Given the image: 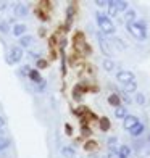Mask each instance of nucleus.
<instances>
[{
  "mask_svg": "<svg viewBox=\"0 0 150 158\" xmlns=\"http://www.w3.org/2000/svg\"><path fill=\"white\" fill-rule=\"evenodd\" d=\"M45 66H47L45 60H37V68H45Z\"/></svg>",
  "mask_w": 150,
  "mask_h": 158,
  "instance_id": "bb28decb",
  "label": "nucleus"
},
{
  "mask_svg": "<svg viewBox=\"0 0 150 158\" xmlns=\"http://www.w3.org/2000/svg\"><path fill=\"white\" fill-rule=\"evenodd\" d=\"M61 155L63 156H68V158L74 156V148L73 147H63L61 148Z\"/></svg>",
  "mask_w": 150,
  "mask_h": 158,
  "instance_id": "412c9836",
  "label": "nucleus"
},
{
  "mask_svg": "<svg viewBox=\"0 0 150 158\" xmlns=\"http://www.w3.org/2000/svg\"><path fill=\"white\" fill-rule=\"evenodd\" d=\"M13 11H15V16L24 18L27 13H29V6L24 5V3H16L15 6H13Z\"/></svg>",
  "mask_w": 150,
  "mask_h": 158,
  "instance_id": "0eeeda50",
  "label": "nucleus"
},
{
  "mask_svg": "<svg viewBox=\"0 0 150 158\" xmlns=\"http://www.w3.org/2000/svg\"><path fill=\"white\" fill-rule=\"evenodd\" d=\"M135 102H137L139 105H144L145 103V95L144 94H137L135 95Z\"/></svg>",
  "mask_w": 150,
  "mask_h": 158,
  "instance_id": "b1692460",
  "label": "nucleus"
},
{
  "mask_svg": "<svg viewBox=\"0 0 150 158\" xmlns=\"http://www.w3.org/2000/svg\"><path fill=\"white\" fill-rule=\"evenodd\" d=\"M108 103H110L111 106H115V108L121 106V98H119V95H116V94H111V95L108 97Z\"/></svg>",
  "mask_w": 150,
  "mask_h": 158,
  "instance_id": "ddd939ff",
  "label": "nucleus"
},
{
  "mask_svg": "<svg viewBox=\"0 0 150 158\" xmlns=\"http://www.w3.org/2000/svg\"><path fill=\"white\" fill-rule=\"evenodd\" d=\"M123 121H124V123H123V127L127 129V131H131L134 126H137V124L140 123L139 118H137V116H134V114H127V116H126Z\"/></svg>",
  "mask_w": 150,
  "mask_h": 158,
  "instance_id": "423d86ee",
  "label": "nucleus"
},
{
  "mask_svg": "<svg viewBox=\"0 0 150 158\" xmlns=\"http://www.w3.org/2000/svg\"><path fill=\"white\" fill-rule=\"evenodd\" d=\"M135 21V10H129L126 11V23H134Z\"/></svg>",
  "mask_w": 150,
  "mask_h": 158,
  "instance_id": "aec40b11",
  "label": "nucleus"
},
{
  "mask_svg": "<svg viewBox=\"0 0 150 158\" xmlns=\"http://www.w3.org/2000/svg\"><path fill=\"white\" fill-rule=\"evenodd\" d=\"M126 29L134 39L145 40L147 39V26L144 21H134V23H126Z\"/></svg>",
  "mask_w": 150,
  "mask_h": 158,
  "instance_id": "f257e3e1",
  "label": "nucleus"
},
{
  "mask_svg": "<svg viewBox=\"0 0 150 158\" xmlns=\"http://www.w3.org/2000/svg\"><path fill=\"white\" fill-rule=\"evenodd\" d=\"M116 155H118V158H129V155H131V148L127 147V145H121V147H118Z\"/></svg>",
  "mask_w": 150,
  "mask_h": 158,
  "instance_id": "1a4fd4ad",
  "label": "nucleus"
},
{
  "mask_svg": "<svg viewBox=\"0 0 150 158\" xmlns=\"http://www.w3.org/2000/svg\"><path fill=\"white\" fill-rule=\"evenodd\" d=\"M6 6H8V3H6V2H0V11L6 10Z\"/></svg>",
  "mask_w": 150,
  "mask_h": 158,
  "instance_id": "cd10ccee",
  "label": "nucleus"
},
{
  "mask_svg": "<svg viewBox=\"0 0 150 158\" xmlns=\"http://www.w3.org/2000/svg\"><path fill=\"white\" fill-rule=\"evenodd\" d=\"M26 32V26L24 24H15L13 26V35H16V37H23Z\"/></svg>",
  "mask_w": 150,
  "mask_h": 158,
  "instance_id": "9d476101",
  "label": "nucleus"
},
{
  "mask_svg": "<svg viewBox=\"0 0 150 158\" xmlns=\"http://www.w3.org/2000/svg\"><path fill=\"white\" fill-rule=\"evenodd\" d=\"M135 90H137V84H135V81L129 82V84H124V92L126 94H132V92H135Z\"/></svg>",
  "mask_w": 150,
  "mask_h": 158,
  "instance_id": "6ab92c4d",
  "label": "nucleus"
},
{
  "mask_svg": "<svg viewBox=\"0 0 150 158\" xmlns=\"http://www.w3.org/2000/svg\"><path fill=\"white\" fill-rule=\"evenodd\" d=\"M95 18H97V24H98V27H100V32L108 34V35H113V34L116 32V27H115V24H113V21L106 16V15L97 11V13H95Z\"/></svg>",
  "mask_w": 150,
  "mask_h": 158,
  "instance_id": "f03ea898",
  "label": "nucleus"
},
{
  "mask_svg": "<svg viewBox=\"0 0 150 158\" xmlns=\"http://www.w3.org/2000/svg\"><path fill=\"white\" fill-rule=\"evenodd\" d=\"M100 129H102L103 132L110 129V119L108 118H102V119H100Z\"/></svg>",
  "mask_w": 150,
  "mask_h": 158,
  "instance_id": "4be33fe9",
  "label": "nucleus"
},
{
  "mask_svg": "<svg viewBox=\"0 0 150 158\" xmlns=\"http://www.w3.org/2000/svg\"><path fill=\"white\" fill-rule=\"evenodd\" d=\"M3 137V134H2V131H0V139H2Z\"/></svg>",
  "mask_w": 150,
  "mask_h": 158,
  "instance_id": "2f4dec72",
  "label": "nucleus"
},
{
  "mask_svg": "<svg viewBox=\"0 0 150 158\" xmlns=\"http://www.w3.org/2000/svg\"><path fill=\"white\" fill-rule=\"evenodd\" d=\"M102 158H106V156H102Z\"/></svg>",
  "mask_w": 150,
  "mask_h": 158,
  "instance_id": "473e14b6",
  "label": "nucleus"
},
{
  "mask_svg": "<svg viewBox=\"0 0 150 158\" xmlns=\"http://www.w3.org/2000/svg\"><path fill=\"white\" fill-rule=\"evenodd\" d=\"M106 3H108V2H105V0H97V2H95V5H98V6H105Z\"/></svg>",
  "mask_w": 150,
  "mask_h": 158,
  "instance_id": "c85d7f7f",
  "label": "nucleus"
},
{
  "mask_svg": "<svg viewBox=\"0 0 150 158\" xmlns=\"http://www.w3.org/2000/svg\"><path fill=\"white\" fill-rule=\"evenodd\" d=\"M95 148V142H87L85 143V150H94Z\"/></svg>",
  "mask_w": 150,
  "mask_h": 158,
  "instance_id": "a878e982",
  "label": "nucleus"
},
{
  "mask_svg": "<svg viewBox=\"0 0 150 158\" xmlns=\"http://www.w3.org/2000/svg\"><path fill=\"white\" fill-rule=\"evenodd\" d=\"M19 71H21V73H23V74H26V73H29L31 69H29V66H23V68H21Z\"/></svg>",
  "mask_w": 150,
  "mask_h": 158,
  "instance_id": "c756f323",
  "label": "nucleus"
},
{
  "mask_svg": "<svg viewBox=\"0 0 150 158\" xmlns=\"http://www.w3.org/2000/svg\"><path fill=\"white\" fill-rule=\"evenodd\" d=\"M97 39H98V44H100V50H102V52L106 55V58H111L113 50H111V47H110V42L103 37L102 32H97Z\"/></svg>",
  "mask_w": 150,
  "mask_h": 158,
  "instance_id": "20e7f679",
  "label": "nucleus"
},
{
  "mask_svg": "<svg viewBox=\"0 0 150 158\" xmlns=\"http://www.w3.org/2000/svg\"><path fill=\"white\" fill-rule=\"evenodd\" d=\"M106 8H108V18H115L118 15V10H116V6H115V2H108L106 3Z\"/></svg>",
  "mask_w": 150,
  "mask_h": 158,
  "instance_id": "4468645a",
  "label": "nucleus"
},
{
  "mask_svg": "<svg viewBox=\"0 0 150 158\" xmlns=\"http://www.w3.org/2000/svg\"><path fill=\"white\" fill-rule=\"evenodd\" d=\"M27 74H29L31 81H32V82H35V84L42 81V79H40V73H39L37 69H31V71H29V73H27Z\"/></svg>",
  "mask_w": 150,
  "mask_h": 158,
  "instance_id": "dca6fc26",
  "label": "nucleus"
},
{
  "mask_svg": "<svg viewBox=\"0 0 150 158\" xmlns=\"http://www.w3.org/2000/svg\"><path fill=\"white\" fill-rule=\"evenodd\" d=\"M5 126V118H2V116H0V129H2Z\"/></svg>",
  "mask_w": 150,
  "mask_h": 158,
  "instance_id": "7c9ffc66",
  "label": "nucleus"
},
{
  "mask_svg": "<svg viewBox=\"0 0 150 158\" xmlns=\"http://www.w3.org/2000/svg\"><path fill=\"white\" fill-rule=\"evenodd\" d=\"M144 124H142V123H139L137 126H134L132 129H131V135H132V137H139V135H142V132H144Z\"/></svg>",
  "mask_w": 150,
  "mask_h": 158,
  "instance_id": "9b49d317",
  "label": "nucleus"
},
{
  "mask_svg": "<svg viewBox=\"0 0 150 158\" xmlns=\"http://www.w3.org/2000/svg\"><path fill=\"white\" fill-rule=\"evenodd\" d=\"M23 58V48L21 47H11L8 55V63H19Z\"/></svg>",
  "mask_w": 150,
  "mask_h": 158,
  "instance_id": "39448f33",
  "label": "nucleus"
},
{
  "mask_svg": "<svg viewBox=\"0 0 150 158\" xmlns=\"http://www.w3.org/2000/svg\"><path fill=\"white\" fill-rule=\"evenodd\" d=\"M32 44H34V37H32V35L24 34L23 37H19V45L21 47H31Z\"/></svg>",
  "mask_w": 150,
  "mask_h": 158,
  "instance_id": "6e6552de",
  "label": "nucleus"
},
{
  "mask_svg": "<svg viewBox=\"0 0 150 158\" xmlns=\"http://www.w3.org/2000/svg\"><path fill=\"white\" fill-rule=\"evenodd\" d=\"M115 6L118 13L119 11H127V2H123V0H115Z\"/></svg>",
  "mask_w": 150,
  "mask_h": 158,
  "instance_id": "f3484780",
  "label": "nucleus"
},
{
  "mask_svg": "<svg viewBox=\"0 0 150 158\" xmlns=\"http://www.w3.org/2000/svg\"><path fill=\"white\" fill-rule=\"evenodd\" d=\"M0 32L2 34H8L10 32V24H8V21H5L0 18Z\"/></svg>",
  "mask_w": 150,
  "mask_h": 158,
  "instance_id": "a211bd4d",
  "label": "nucleus"
},
{
  "mask_svg": "<svg viewBox=\"0 0 150 158\" xmlns=\"http://www.w3.org/2000/svg\"><path fill=\"white\" fill-rule=\"evenodd\" d=\"M113 42H115V44H116V47H118L119 50H124V48H126V47H124V42H123V40H119V39H115Z\"/></svg>",
  "mask_w": 150,
  "mask_h": 158,
  "instance_id": "393cba45",
  "label": "nucleus"
},
{
  "mask_svg": "<svg viewBox=\"0 0 150 158\" xmlns=\"http://www.w3.org/2000/svg\"><path fill=\"white\" fill-rule=\"evenodd\" d=\"M115 116H116L118 119H124V118L127 116V110L124 108V106H118V108L115 110Z\"/></svg>",
  "mask_w": 150,
  "mask_h": 158,
  "instance_id": "2eb2a0df",
  "label": "nucleus"
},
{
  "mask_svg": "<svg viewBox=\"0 0 150 158\" xmlns=\"http://www.w3.org/2000/svg\"><path fill=\"white\" fill-rule=\"evenodd\" d=\"M102 66L105 71H108V73H111V71H115V61H113L111 58H105L103 63H102Z\"/></svg>",
  "mask_w": 150,
  "mask_h": 158,
  "instance_id": "f8f14e48",
  "label": "nucleus"
},
{
  "mask_svg": "<svg viewBox=\"0 0 150 158\" xmlns=\"http://www.w3.org/2000/svg\"><path fill=\"white\" fill-rule=\"evenodd\" d=\"M116 79H118V82L121 84H129V82H134L135 81V76L132 71H127V69H121L116 73Z\"/></svg>",
  "mask_w": 150,
  "mask_h": 158,
  "instance_id": "7ed1b4c3",
  "label": "nucleus"
},
{
  "mask_svg": "<svg viewBox=\"0 0 150 158\" xmlns=\"http://www.w3.org/2000/svg\"><path fill=\"white\" fill-rule=\"evenodd\" d=\"M10 143H11L10 139H6V137H2V139H0V152H3V150L8 148Z\"/></svg>",
  "mask_w": 150,
  "mask_h": 158,
  "instance_id": "5701e85b",
  "label": "nucleus"
}]
</instances>
